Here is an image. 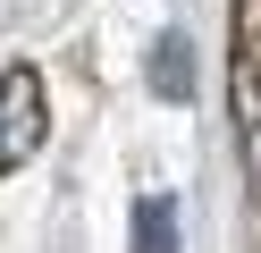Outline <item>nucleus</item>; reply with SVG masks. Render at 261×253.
Returning <instances> with one entry per match:
<instances>
[{
	"mask_svg": "<svg viewBox=\"0 0 261 253\" xmlns=\"http://www.w3.org/2000/svg\"><path fill=\"white\" fill-rule=\"evenodd\" d=\"M135 253H177V202L169 194H152L135 211Z\"/></svg>",
	"mask_w": 261,
	"mask_h": 253,
	"instance_id": "obj_3",
	"label": "nucleus"
},
{
	"mask_svg": "<svg viewBox=\"0 0 261 253\" xmlns=\"http://www.w3.org/2000/svg\"><path fill=\"white\" fill-rule=\"evenodd\" d=\"M152 93H160V101H186V93H194V51H186V34H160V42H152Z\"/></svg>",
	"mask_w": 261,
	"mask_h": 253,
	"instance_id": "obj_2",
	"label": "nucleus"
},
{
	"mask_svg": "<svg viewBox=\"0 0 261 253\" xmlns=\"http://www.w3.org/2000/svg\"><path fill=\"white\" fill-rule=\"evenodd\" d=\"M42 127H51L42 76H34V67H0V177L42 152Z\"/></svg>",
	"mask_w": 261,
	"mask_h": 253,
	"instance_id": "obj_1",
	"label": "nucleus"
}]
</instances>
